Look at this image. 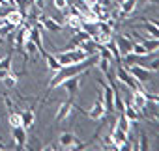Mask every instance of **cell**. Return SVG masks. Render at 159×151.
I'll return each instance as SVG.
<instances>
[{"label": "cell", "mask_w": 159, "mask_h": 151, "mask_svg": "<svg viewBox=\"0 0 159 151\" xmlns=\"http://www.w3.org/2000/svg\"><path fill=\"white\" fill-rule=\"evenodd\" d=\"M60 86H64L66 92H67V95H69V99H73L77 95L79 88H81V75H75V77H71V79H66Z\"/></svg>", "instance_id": "9c48e42d"}, {"label": "cell", "mask_w": 159, "mask_h": 151, "mask_svg": "<svg viewBox=\"0 0 159 151\" xmlns=\"http://www.w3.org/2000/svg\"><path fill=\"white\" fill-rule=\"evenodd\" d=\"M11 138H13V144H17V147L19 149H23L25 147V144H26V129L23 127V125H19V127H11Z\"/></svg>", "instance_id": "8fae6325"}, {"label": "cell", "mask_w": 159, "mask_h": 151, "mask_svg": "<svg viewBox=\"0 0 159 151\" xmlns=\"http://www.w3.org/2000/svg\"><path fill=\"white\" fill-rule=\"evenodd\" d=\"M34 121H36L34 110H25V112H21V125H23L25 129H30V127L34 125Z\"/></svg>", "instance_id": "d6986e66"}, {"label": "cell", "mask_w": 159, "mask_h": 151, "mask_svg": "<svg viewBox=\"0 0 159 151\" xmlns=\"http://www.w3.org/2000/svg\"><path fill=\"white\" fill-rule=\"evenodd\" d=\"M38 21H39V24H43V28H47L49 32H60V30H62V24H58L54 19H51V17H47V15H39Z\"/></svg>", "instance_id": "4fadbf2b"}, {"label": "cell", "mask_w": 159, "mask_h": 151, "mask_svg": "<svg viewBox=\"0 0 159 151\" xmlns=\"http://www.w3.org/2000/svg\"><path fill=\"white\" fill-rule=\"evenodd\" d=\"M28 39L36 43V47H38V50H39V52H43V50H45V49H43V41H41V34H39V28H38V26H30Z\"/></svg>", "instance_id": "2e32d148"}, {"label": "cell", "mask_w": 159, "mask_h": 151, "mask_svg": "<svg viewBox=\"0 0 159 151\" xmlns=\"http://www.w3.org/2000/svg\"><path fill=\"white\" fill-rule=\"evenodd\" d=\"M139 39H140V43L146 47L148 54H153V52L159 50V39H155V37H152V39H142V37H139Z\"/></svg>", "instance_id": "cb8c5ba5"}, {"label": "cell", "mask_w": 159, "mask_h": 151, "mask_svg": "<svg viewBox=\"0 0 159 151\" xmlns=\"http://www.w3.org/2000/svg\"><path fill=\"white\" fill-rule=\"evenodd\" d=\"M98 54H92V58H90V62H79V63H71V65H64V67H60L56 73H54V77L51 79V82H49V90H54V88H58L66 79H71V77H75V75H81L88 65H94V63H98Z\"/></svg>", "instance_id": "6da1fadb"}, {"label": "cell", "mask_w": 159, "mask_h": 151, "mask_svg": "<svg viewBox=\"0 0 159 151\" xmlns=\"http://www.w3.org/2000/svg\"><path fill=\"white\" fill-rule=\"evenodd\" d=\"M2 82H4L8 88H15V84H17V75H15L13 71H10V73L6 75V77L2 79Z\"/></svg>", "instance_id": "83f0119b"}, {"label": "cell", "mask_w": 159, "mask_h": 151, "mask_svg": "<svg viewBox=\"0 0 159 151\" xmlns=\"http://www.w3.org/2000/svg\"><path fill=\"white\" fill-rule=\"evenodd\" d=\"M25 50H26L28 54H36V50H38V47H36V43H34V41H30V39H26V43H25Z\"/></svg>", "instance_id": "1f68e13d"}, {"label": "cell", "mask_w": 159, "mask_h": 151, "mask_svg": "<svg viewBox=\"0 0 159 151\" xmlns=\"http://www.w3.org/2000/svg\"><path fill=\"white\" fill-rule=\"evenodd\" d=\"M98 84H101V88H103V93H105V97H103V103H105V110H107V114H112L116 108H114V88L112 86H109L107 82H103L101 79L98 80Z\"/></svg>", "instance_id": "277c9868"}, {"label": "cell", "mask_w": 159, "mask_h": 151, "mask_svg": "<svg viewBox=\"0 0 159 151\" xmlns=\"http://www.w3.org/2000/svg\"><path fill=\"white\" fill-rule=\"evenodd\" d=\"M28 32H30V26H25V28H21V30L17 32V36H15V39H13V45H15L17 50H23V49H25V43H26V39H28Z\"/></svg>", "instance_id": "5bb4252c"}, {"label": "cell", "mask_w": 159, "mask_h": 151, "mask_svg": "<svg viewBox=\"0 0 159 151\" xmlns=\"http://www.w3.org/2000/svg\"><path fill=\"white\" fill-rule=\"evenodd\" d=\"M127 71L133 75V77H135L140 84L150 80V69L144 67V65H140V63H129V65H127Z\"/></svg>", "instance_id": "5b68a950"}, {"label": "cell", "mask_w": 159, "mask_h": 151, "mask_svg": "<svg viewBox=\"0 0 159 151\" xmlns=\"http://www.w3.org/2000/svg\"><path fill=\"white\" fill-rule=\"evenodd\" d=\"M116 127H118V129H122V131H125V132H129V131L133 129V121H131L124 112H120L118 121H116Z\"/></svg>", "instance_id": "44dd1931"}, {"label": "cell", "mask_w": 159, "mask_h": 151, "mask_svg": "<svg viewBox=\"0 0 159 151\" xmlns=\"http://www.w3.org/2000/svg\"><path fill=\"white\" fill-rule=\"evenodd\" d=\"M0 43H2V41H0Z\"/></svg>", "instance_id": "ab89813d"}, {"label": "cell", "mask_w": 159, "mask_h": 151, "mask_svg": "<svg viewBox=\"0 0 159 151\" xmlns=\"http://www.w3.org/2000/svg\"><path fill=\"white\" fill-rule=\"evenodd\" d=\"M131 52H133V54H137V56H140V58H144V56H150V54H148V50H146V47H144L140 41L131 45Z\"/></svg>", "instance_id": "4316f807"}, {"label": "cell", "mask_w": 159, "mask_h": 151, "mask_svg": "<svg viewBox=\"0 0 159 151\" xmlns=\"http://www.w3.org/2000/svg\"><path fill=\"white\" fill-rule=\"evenodd\" d=\"M17 30V26H13V24H10V23H2V24H0V39H6L8 36H11L13 32Z\"/></svg>", "instance_id": "484cf974"}, {"label": "cell", "mask_w": 159, "mask_h": 151, "mask_svg": "<svg viewBox=\"0 0 159 151\" xmlns=\"http://www.w3.org/2000/svg\"><path fill=\"white\" fill-rule=\"evenodd\" d=\"M4 21L19 28V26L23 24V21H25V13H23L21 10H17V8L13 6V10H11V11H8V13L4 15Z\"/></svg>", "instance_id": "7c38bea8"}, {"label": "cell", "mask_w": 159, "mask_h": 151, "mask_svg": "<svg viewBox=\"0 0 159 151\" xmlns=\"http://www.w3.org/2000/svg\"><path fill=\"white\" fill-rule=\"evenodd\" d=\"M103 116H107V110H105V103H103L101 93H99V95H98V99L94 101L92 108L88 110V118H90V119H101Z\"/></svg>", "instance_id": "ba28073f"}, {"label": "cell", "mask_w": 159, "mask_h": 151, "mask_svg": "<svg viewBox=\"0 0 159 151\" xmlns=\"http://www.w3.org/2000/svg\"><path fill=\"white\" fill-rule=\"evenodd\" d=\"M4 2H6V4H11V6H15V2H13V0H4Z\"/></svg>", "instance_id": "8d00e7d4"}, {"label": "cell", "mask_w": 159, "mask_h": 151, "mask_svg": "<svg viewBox=\"0 0 159 151\" xmlns=\"http://www.w3.org/2000/svg\"><path fill=\"white\" fill-rule=\"evenodd\" d=\"M116 82L125 84V86H127V88H131V90H135V88H139V86H140V82L133 77L129 71H127V67H125L122 62H118V69H116Z\"/></svg>", "instance_id": "3957f363"}, {"label": "cell", "mask_w": 159, "mask_h": 151, "mask_svg": "<svg viewBox=\"0 0 159 151\" xmlns=\"http://www.w3.org/2000/svg\"><path fill=\"white\" fill-rule=\"evenodd\" d=\"M8 121H10L11 127H19V125H21V112L11 110V112L8 114Z\"/></svg>", "instance_id": "f1b7e54d"}, {"label": "cell", "mask_w": 159, "mask_h": 151, "mask_svg": "<svg viewBox=\"0 0 159 151\" xmlns=\"http://www.w3.org/2000/svg\"><path fill=\"white\" fill-rule=\"evenodd\" d=\"M152 23H153V24H155V26H157V28H159V19H153V21H152Z\"/></svg>", "instance_id": "d590c367"}, {"label": "cell", "mask_w": 159, "mask_h": 151, "mask_svg": "<svg viewBox=\"0 0 159 151\" xmlns=\"http://www.w3.org/2000/svg\"><path fill=\"white\" fill-rule=\"evenodd\" d=\"M124 114H125V116H127L131 121H137V119H140V110H137V108L131 105V101H127V103H125Z\"/></svg>", "instance_id": "603a6c76"}, {"label": "cell", "mask_w": 159, "mask_h": 151, "mask_svg": "<svg viewBox=\"0 0 159 151\" xmlns=\"http://www.w3.org/2000/svg\"><path fill=\"white\" fill-rule=\"evenodd\" d=\"M66 24H67L69 28H73L75 32H79V30H81V26H83V17H81V15H71V13H67Z\"/></svg>", "instance_id": "ac0fdd59"}, {"label": "cell", "mask_w": 159, "mask_h": 151, "mask_svg": "<svg viewBox=\"0 0 159 151\" xmlns=\"http://www.w3.org/2000/svg\"><path fill=\"white\" fill-rule=\"evenodd\" d=\"M34 2H36L38 10H45V0H34Z\"/></svg>", "instance_id": "e575fe53"}, {"label": "cell", "mask_w": 159, "mask_h": 151, "mask_svg": "<svg viewBox=\"0 0 159 151\" xmlns=\"http://www.w3.org/2000/svg\"><path fill=\"white\" fill-rule=\"evenodd\" d=\"M4 6H6V2H4V0H0V10H2Z\"/></svg>", "instance_id": "74e56055"}, {"label": "cell", "mask_w": 159, "mask_h": 151, "mask_svg": "<svg viewBox=\"0 0 159 151\" xmlns=\"http://www.w3.org/2000/svg\"><path fill=\"white\" fill-rule=\"evenodd\" d=\"M129 101H131V105H133L137 110H140V112L148 106V97H146V92H144L140 86L133 90V93H131V99H129Z\"/></svg>", "instance_id": "8992f818"}, {"label": "cell", "mask_w": 159, "mask_h": 151, "mask_svg": "<svg viewBox=\"0 0 159 151\" xmlns=\"http://www.w3.org/2000/svg\"><path fill=\"white\" fill-rule=\"evenodd\" d=\"M137 149H148V136L140 134V145H137Z\"/></svg>", "instance_id": "836d02e7"}, {"label": "cell", "mask_w": 159, "mask_h": 151, "mask_svg": "<svg viewBox=\"0 0 159 151\" xmlns=\"http://www.w3.org/2000/svg\"><path fill=\"white\" fill-rule=\"evenodd\" d=\"M52 2H54L56 10H60V11H66L67 6H69V0H52Z\"/></svg>", "instance_id": "4dcf8cb0"}, {"label": "cell", "mask_w": 159, "mask_h": 151, "mask_svg": "<svg viewBox=\"0 0 159 151\" xmlns=\"http://www.w3.org/2000/svg\"><path fill=\"white\" fill-rule=\"evenodd\" d=\"M103 144H105V147H109V149H116V145H114V140H112V136H111V134L103 136Z\"/></svg>", "instance_id": "d6a6232c"}, {"label": "cell", "mask_w": 159, "mask_h": 151, "mask_svg": "<svg viewBox=\"0 0 159 151\" xmlns=\"http://www.w3.org/2000/svg\"><path fill=\"white\" fill-rule=\"evenodd\" d=\"M41 54H43V58L47 60V67H49L52 73H56V71L62 67V65L58 63V60H56V56H54V54H51V52H47V50H43Z\"/></svg>", "instance_id": "ffe728a7"}, {"label": "cell", "mask_w": 159, "mask_h": 151, "mask_svg": "<svg viewBox=\"0 0 159 151\" xmlns=\"http://www.w3.org/2000/svg\"><path fill=\"white\" fill-rule=\"evenodd\" d=\"M111 136H112V140H114L116 149H118L124 142H127V132H125V131H122V129H118V127H114V129H112Z\"/></svg>", "instance_id": "e0dca14e"}, {"label": "cell", "mask_w": 159, "mask_h": 151, "mask_svg": "<svg viewBox=\"0 0 159 151\" xmlns=\"http://www.w3.org/2000/svg\"><path fill=\"white\" fill-rule=\"evenodd\" d=\"M137 2H139V0H122V2H120V11H122V15H129V13H133Z\"/></svg>", "instance_id": "d4e9b609"}, {"label": "cell", "mask_w": 159, "mask_h": 151, "mask_svg": "<svg viewBox=\"0 0 159 151\" xmlns=\"http://www.w3.org/2000/svg\"><path fill=\"white\" fill-rule=\"evenodd\" d=\"M58 144H60V147H64V149H83V147H84V145L79 142L71 132H64V134H60Z\"/></svg>", "instance_id": "52a82bcc"}, {"label": "cell", "mask_w": 159, "mask_h": 151, "mask_svg": "<svg viewBox=\"0 0 159 151\" xmlns=\"http://www.w3.org/2000/svg\"><path fill=\"white\" fill-rule=\"evenodd\" d=\"M111 62H112V60H109V58H103V56H99V58H98V65H99V69H101L105 75L111 71Z\"/></svg>", "instance_id": "f546056e"}, {"label": "cell", "mask_w": 159, "mask_h": 151, "mask_svg": "<svg viewBox=\"0 0 159 151\" xmlns=\"http://www.w3.org/2000/svg\"><path fill=\"white\" fill-rule=\"evenodd\" d=\"M11 54H13V52H10L4 60H0V80H2L6 75L11 71Z\"/></svg>", "instance_id": "7402d4cb"}, {"label": "cell", "mask_w": 159, "mask_h": 151, "mask_svg": "<svg viewBox=\"0 0 159 151\" xmlns=\"http://www.w3.org/2000/svg\"><path fill=\"white\" fill-rule=\"evenodd\" d=\"M112 39H114V43H116V47H118L122 58H124L125 54L131 52V45H133V41H131L129 36H118V37H112Z\"/></svg>", "instance_id": "30bf717a"}, {"label": "cell", "mask_w": 159, "mask_h": 151, "mask_svg": "<svg viewBox=\"0 0 159 151\" xmlns=\"http://www.w3.org/2000/svg\"><path fill=\"white\" fill-rule=\"evenodd\" d=\"M73 112V103L71 101H66V103H62L60 106H58V112H56V118H54V121L58 123V121H64L69 114Z\"/></svg>", "instance_id": "9a60e30c"}, {"label": "cell", "mask_w": 159, "mask_h": 151, "mask_svg": "<svg viewBox=\"0 0 159 151\" xmlns=\"http://www.w3.org/2000/svg\"><path fill=\"white\" fill-rule=\"evenodd\" d=\"M116 2H118V4H120V2H122V0H116Z\"/></svg>", "instance_id": "f35d334b"}, {"label": "cell", "mask_w": 159, "mask_h": 151, "mask_svg": "<svg viewBox=\"0 0 159 151\" xmlns=\"http://www.w3.org/2000/svg\"><path fill=\"white\" fill-rule=\"evenodd\" d=\"M54 56H56L58 63L64 67V65H71V63L84 62V60L88 58V52H86L83 47H71V49H67V50H64V52L54 54Z\"/></svg>", "instance_id": "7a4b0ae2"}]
</instances>
